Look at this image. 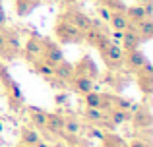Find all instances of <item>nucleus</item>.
<instances>
[{
  "instance_id": "nucleus-1",
  "label": "nucleus",
  "mask_w": 153,
  "mask_h": 147,
  "mask_svg": "<svg viewBox=\"0 0 153 147\" xmlns=\"http://www.w3.org/2000/svg\"><path fill=\"white\" fill-rule=\"evenodd\" d=\"M0 83H2V89H4V93H6L8 106H10L12 110H16V112L22 110L23 106H25V97H23V93H22V87L12 78L10 70H8L2 62H0Z\"/></svg>"
},
{
  "instance_id": "nucleus-2",
  "label": "nucleus",
  "mask_w": 153,
  "mask_h": 147,
  "mask_svg": "<svg viewBox=\"0 0 153 147\" xmlns=\"http://www.w3.org/2000/svg\"><path fill=\"white\" fill-rule=\"evenodd\" d=\"M54 39L56 43H64V45H74V43L78 45V43H83V33L58 16L54 23Z\"/></svg>"
},
{
  "instance_id": "nucleus-3",
  "label": "nucleus",
  "mask_w": 153,
  "mask_h": 147,
  "mask_svg": "<svg viewBox=\"0 0 153 147\" xmlns=\"http://www.w3.org/2000/svg\"><path fill=\"white\" fill-rule=\"evenodd\" d=\"M101 58L105 62V66H107L111 72H116V70H120L124 66V50L120 45H116V43H108L107 47H103L101 50Z\"/></svg>"
},
{
  "instance_id": "nucleus-4",
  "label": "nucleus",
  "mask_w": 153,
  "mask_h": 147,
  "mask_svg": "<svg viewBox=\"0 0 153 147\" xmlns=\"http://www.w3.org/2000/svg\"><path fill=\"white\" fill-rule=\"evenodd\" d=\"M60 18L66 19L68 23H72L74 27H78L82 33H85V31L91 29V27H99V25H95V19H91L87 14H83V12H79V10H74V8L66 10Z\"/></svg>"
},
{
  "instance_id": "nucleus-5",
  "label": "nucleus",
  "mask_w": 153,
  "mask_h": 147,
  "mask_svg": "<svg viewBox=\"0 0 153 147\" xmlns=\"http://www.w3.org/2000/svg\"><path fill=\"white\" fill-rule=\"evenodd\" d=\"M130 122L134 124L136 130H149L153 124V116H151V109L149 105H138V106H132V118Z\"/></svg>"
},
{
  "instance_id": "nucleus-6",
  "label": "nucleus",
  "mask_w": 153,
  "mask_h": 147,
  "mask_svg": "<svg viewBox=\"0 0 153 147\" xmlns=\"http://www.w3.org/2000/svg\"><path fill=\"white\" fill-rule=\"evenodd\" d=\"M22 54H23L27 64H33V62L41 60L43 58V39L39 35H31L25 41V45H23Z\"/></svg>"
},
{
  "instance_id": "nucleus-7",
  "label": "nucleus",
  "mask_w": 153,
  "mask_h": 147,
  "mask_svg": "<svg viewBox=\"0 0 153 147\" xmlns=\"http://www.w3.org/2000/svg\"><path fill=\"white\" fill-rule=\"evenodd\" d=\"M136 81H138L140 91H142L146 97L153 95V66H151L149 60L136 72Z\"/></svg>"
},
{
  "instance_id": "nucleus-8",
  "label": "nucleus",
  "mask_w": 153,
  "mask_h": 147,
  "mask_svg": "<svg viewBox=\"0 0 153 147\" xmlns=\"http://www.w3.org/2000/svg\"><path fill=\"white\" fill-rule=\"evenodd\" d=\"M6 31V47H4L2 54H0V60L12 62L18 58V54L22 52V45H19V37L18 33H14L12 29H4Z\"/></svg>"
},
{
  "instance_id": "nucleus-9",
  "label": "nucleus",
  "mask_w": 153,
  "mask_h": 147,
  "mask_svg": "<svg viewBox=\"0 0 153 147\" xmlns=\"http://www.w3.org/2000/svg\"><path fill=\"white\" fill-rule=\"evenodd\" d=\"M74 74L83 75V78H89V79H93V81H97V79H99V68H97V64H95V60L91 56H87V54H83V56L74 64Z\"/></svg>"
},
{
  "instance_id": "nucleus-10",
  "label": "nucleus",
  "mask_w": 153,
  "mask_h": 147,
  "mask_svg": "<svg viewBox=\"0 0 153 147\" xmlns=\"http://www.w3.org/2000/svg\"><path fill=\"white\" fill-rule=\"evenodd\" d=\"M43 60H47L49 64L56 66L58 62L64 60V52L60 49V43H56L54 39H43Z\"/></svg>"
},
{
  "instance_id": "nucleus-11",
  "label": "nucleus",
  "mask_w": 153,
  "mask_h": 147,
  "mask_svg": "<svg viewBox=\"0 0 153 147\" xmlns=\"http://www.w3.org/2000/svg\"><path fill=\"white\" fill-rule=\"evenodd\" d=\"M83 41H85L87 45L95 47L97 50H101L103 47H107L108 43H111V37H108V33H105L101 27H91V29H87L85 33H83Z\"/></svg>"
},
{
  "instance_id": "nucleus-12",
  "label": "nucleus",
  "mask_w": 153,
  "mask_h": 147,
  "mask_svg": "<svg viewBox=\"0 0 153 147\" xmlns=\"http://www.w3.org/2000/svg\"><path fill=\"white\" fill-rule=\"evenodd\" d=\"M147 62V56L143 54L142 49H132V50H124V66L132 72H138L143 64Z\"/></svg>"
},
{
  "instance_id": "nucleus-13",
  "label": "nucleus",
  "mask_w": 153,
  "mask_h": 147,
  "mask_svg": "<svg viewBox=\"0 0 153 147\" xmlns=\"http://www.w3.org/2000/svg\"><path fill=\"white\" fill-rule=\"evenodd\" d=\"M122 50H132V49H140V43H142V39H140L138 35V29H136L134 23H130V25L126 27V29L122 31Z\"/></svg>"
},
{
  "instance_id": "nucleus-14",
  "label": "nucleus",
  "mask_w": 153,
  "mask_h": 147,
  "mask_svg": "<svg viewBox=\"0 0 153 147\" xmlns=\"http://www.w3.org/2000/svg\"><path fill=\"white\" fill-rule=\"evenodd\" d=\"M64 128V114L62 112H47V122H45V130L52 136L62 134Z\"/></svg>"
},
{
  "instance_id": "nucleus-15",
  "label": "nucleus",
  "mask_w": 153,
  "mask_h": 147,
  "mask_svg": "<svg viewBox=\"0 0 153 147\" xmlns=\"http://www.w3.org/2000/svg\"><path fill=\"white\" fill-rule=\"evenodd\" d=\"M79 132H82V122H79V118L76 116V114H68V116H64V128H62V134L66 137H78Z\"/></svg>"
},
{
  "instance_id": "nucleus-16",
  "label": "nucleus",
  "mask_w": 153,
  "mask_h": 147,
  "mask_svg": "<svg viewBox=\"0 0 153 147\" xmlns=\"http://www.w3.org/2000/svg\"><path fill=\"white\" fill-rule=\"evenodd\" d=\"M70 85H72V89H74L76 93H79V95H85V93H89V91L95 89L93 79L83 78V75H78V74H74V78L70 79Z\"/></svg>"
},
{
  "instance_id": "nucleus-17",
  "label": "nucleus",
  "mask_w": 153,
  "mask_h": 147,
  "mask_svg": "<svg viewBox=\"0 0 153 147\" xmlns=\"http://www.w3.org/2000/svg\"><path fill=\"white\" fill-rule=\"evenodd\" d=\"M39 141H41L39 130H35L33 126H23V128H22V134H19V143H22V145L35 147Z\"/></svg>"
},
{
  "instance_id": "nucleus-18",
  "label": "nucleus",
  "mask_w": 153,
  "mask_h": 147,
  "mask_svg": "<svg viewBox=\"0 0 153 147\" xmlns=\"http://www.w3.org/2000/svg\"><path fill=\"white\" fill-rule=\"evenodd\" d=\"M124 14H126V18H128V21L130 23H140V21H143L146 18H149V16L146 14V10H143V6L142 4H134V6H126V10H124Z\"/></svg>"
},
{
  "instance_id": "nucleus-19",
  "label": "nucleus",
  "mask_w": 153,
  "mask_h": 147,
  "mask_svg": "<svg viewBox=\"0 0 153 147\" xmlns=\"http://www.w3.org/2000/svg\"><path fill=\"white\" fill-rule=\"evenodd\" d=\"M29 120L33 124L35 130H45V122H47V110L39 109V106H29Z\"/></svg>"
},
{
  "instance_id": "nucleus-20",
  "label": "nucleus",
  "mask_w": 153,
  "mask_h": 147,
  "mask_svg": "<svg viewBox=\"0 0 153 147\" xmlns=\"http://www.w3.org/2000/svg\"><path fill=\"white\" fill-rule=\"evenodd\" d=\"M41 4V0H14V8H16V14L19 18H25L29 16L35 8Z\"/></svg>"
},
{
  "instance_id": "nucleus-21",
  "label": "nucleus",
  "mask_w": 153,
  "mask_h": 147,
  "mask_svg": "<svg viewBox=\"0 0 153 147\" xmlns=\"http://www.w3.org/2000/svg\"><path fill=\"white\" fill-rule=\"evenodd\" d=\"M54 78L62 79V81H70L72 78H74V64L72 62H58V64L54 66Z\"/></svg>"
},
{
  "instance_id": "nucleus-22",
  "label": "nucleus",
  "mask_w": 153,
  "mask_h": 147,
  "mask_svg": "<svg viewBox=\"0 0 153 147\" xmlns=\"http://www.w3.org/2000/svg\"><path fill=\"white\" fill-rule=\"evenodd\" d=\"M103 147H128V141L114 132H103Z\"/></svg>"
},
{
  "instance_id": "nucleus-23",
  "label": "nucleus",
  "mask_w": 153,
  "mask_h": 147,
  "mask_svg": "<svg viewBox=\"0 0 153 147\" xmlns=\"http://www.w3.org/2000/svg\"><path fill=\"white\" fill-rule=\"evenodd\" d=\"M108 23H111V27H112V29H116V31H124L128 25H130L126 14H124V12H120V10L111 12V19H108Z\"/></svg>"
},
{
  "instance_id": "nucleus-24",
  "label": "nucleus",
  "mask_w": 153,
  "mask_h": 147,
  "mask_svg": "<svg viewBox=\"0 0 153 147\" xmlns=\"http://www.w3.org/2000/svg\"><path fill=\"white\" fill-rule=\"evenodd\" d=\"M136 29H138V35H140V39H142V43H147L153 37V19L146 18L143 21L136 23Z\"/></svg>"
},
{
  "instance_id": "nucleus-25",
  "label": "nucleus",
  "mask_w": 153,
  "mask_h": 147,
  "mask_svg": "<svg viewBox=\"0 0 153 147\" xmlns=\"http://www.w3.org/2000/svg\"><path fill=\"white\" fill-rule=\"evenodd\" d=\"M108 118L114 126H122L126 122H130L132 118V112L130 110H122V109H111L108 110Z\"/></svg>"
},
{
  "instance_id": "nucleus-26",
  "label": "nucleus",
  "mask_w": 153,
  "mask_h": 147,
  "mask_svg": "<svg viewBox=\"0 0 153 147\" xmlns=\"http://www.w3.org/2000/svg\"><path fill=\"white\" fill-rule=\"evenodd\" d=\"M83 118H85L89 124H101V122L107 118V112L101 109H91V106H85V110H83Z\"/></svg>"
},
{
  "instance_id": "nucleus-27",
  "label": "nucleus",
  "mask_w": 153,
  "mask_h": 147,
  "mask_svg": "<svg viewBox=\"0 0 153 147\" xmlns=\"http://www.w3.org/2000/svg\"><path fill=\"white\" fill-rule=\"evenodd\" d=\"M33 68H35V72H37L39 75H43V78H52V75H54V66L52 64H49V62L47 60H37V62H33Z\"/></svg>"
},
{
  "instance_id": "nucleus-28",
  "label": "nucleus",
  "mask_w": 153,
  "mask_h": 147,
  "mask_svg": "<svg viewBox=\"0 0 153 147\" xmlns=\"http://www.w3.org/2000/svg\"><path fill=\"white\" fill-rule=\"evenodd\" d=\"M111 101H112V109H122V110H130L132 112V101L126 97H120V95H111Z\"/></svg>"
},
{
  "instance_id": "nucleus-29",
  "label": "nucleus",
  "mask_w": 153,
  "mask_h": 147,
  "mask_svg": "<svg viewBox=\"0 0 153 147\" xmlns=\"http://www.w3.org/2000/svg\"><path fill=\"white\" fill-rule=\"evenodd\" d=\"M97 2H99V6L108 8L111 12H114V10L124 12V10H126V4H124V0H97Z\"/></svg>"
},
{
  "instance_id": "nucleus-30",
  "label": "nucleus",
  "mask_w": 153,
  "mask_h": 147,
  "mask_svg": "<svg viewBox=\"0 0 153 147\" xmlns=\"http://www.w3.org/2000/svg\"><path fill=\"white\" fill-rule=\"evenodd\" d=\"M97 14H99V18H101L103 21H107V23H108V19H111V10H108V8H105V6H97Z\"/></svg>"
},
{
  "instance_id": "nucleus-31",
  "label": "nucleus",
  "mask_w": 153,
  "mask_h": 147,
  "mask_svg": "<svg viewBox=\"0 0 153 147\" xmlns=\"http://www.w3.org/2000/svg\"><path fill=\"white\" fill-rule=\"evenodd\" d=\"M128 147H151V145H149V141H147V140L136 137V140H132L130 143H128Z\"/></svg>"
},
{
  "instance_id": "nucleus-32",
  "label": "nucleus",
  "mask_w": 153,
  "mask_h": 147,
  "mask_svg": "<svg viewBox=\"0 0 153 147\" xmlns=\"http://www.w3.org/2000/svg\"><path fill=\"white\" fill-rule=\"evenodd\" d=\"M66 101H68V95L66 93H56L54 95V103H56V105H64Z\"/></svg>"
},
{
  "instance_id": "nucleus-33",
  "label": "nucleus",
  "mask_w": 153,
  "mask_h": 147,
  "mask_svg": "<svg viewBox=\"0 0 153 147\" xmlns=\"http://www.w3.org/2000/svg\"><path fill=\"white\" fill-rule=\"evenodd\" d=\"M4 29H6V27H4ZM4 29H0V54H2L4 47H6V31Z\"/></svg>"
},
{
  "instance_id": "nucleus-34",
  "label": "nucleus",
  "mask_w": 153,
  "mask_h": 147,
  "mask_svg": "<svg viewBox=\"0 0 153 147\" xmlns=\"http://www.w3.org/2000/svg\"><path fill=\"white\" fill-rule=\"evenodd\" d=\"M68 147H87L85 141H82V140H78V137H72V143L68 145Z\"/></svg>"
},
{
  "instance_id": "nucleus-35",
  "label": "nucleus",
  "mask_w": 153,
  "mask_h": 147,
  "mask_svg": "<svg viewBox=\"0 0 153 147\" xmlns=\"http://www.w3.org/2000/svg\"><path fill=\"white\" fill-rule=\"evenodd\" d=\"M6 27V12H4L2 4H0V29H4Z\"/></svg>"
},
{
  "instance_id": "nucleus-36",
  "label": "nucleus",
  "mask_w": 153,
  "mask_h": 147,
  "mask_svg": "<svg viewBox=\"0 0 153 147\" xmlns=\"http://www.w3.org/2000/svg\"><path fill=\"white\" fill-rule=\"evenodd\" d=\"M91 136L97 137V140H101V137H103V130H99V128H91Z\"/></svg>"
},
{
  "instance_id": "nucleus-37",
  "label": "nucleus",
  "mask_w": 153,
  "mask_h": 147,
  "mask_svg": "<svg viewBox=\"0 0 153 147\" xmlns=\"http://www.w3.org/2000/svg\"><path fill=\"white\" fill-rule=\"evenodd\" d=\"M35 147H51V145H49V143H45V141H39V143L35 145Z\"/></svg>"
},
{
  "instance_id": "nucleus-38",
  "label": "nucleus",
  "mask_w": 153,
  "mask_h": 147,
  "mask_svg": "<svg viewBox=\"0 0 153 147\" xmlns=\"http://www.w3.org/2000/svg\"><path fill=\"white\" fill-rule=\"evenodd\" d=\"M146 2H149V0H138V4H146Z\"/></svg>"
},
{
  "instance_id": "nucleus-39",
  "label": "nucleus",
  "mask_w": 153,
  "mask_h": 147,
  "mask_svg": "<svg viewBox=\"0 0 153 147\" xmlns=\"http://www.w3.org/2000/svg\"><path fill=\"white\" fill-rule=\"evenodd\" d=\"M66 2H79V0H66Z\"/></svg>"
},
{
  "instance_id": "nucleus-40",
  "label": "nucleus",
  "mask_w": 153,
  "mask_h": 147,
  "mask_svg": "<svg viewBox=\"0 0 153 147\" xmlns=\"http://www.w3.org/2000/svg\"><path fill=\"white\" fill-rule=\"evenodd\" d=\"M18 147H29V145H22V143H19V145H18Z\"/></svg>"
},
{
  "instance_id": "nucleus-41",
  "label": "nucleus",
  "mask_w": 153,
  "mask_h": 147,
  "mask_svg": "<svg viewBox=\"0 0 153 147\" xmlns=\"http://www.w3.org/2000/svg\"><path fill=\"white\" fill-rule=\"evenodd\" d=\"M0 132H2V120H0Z\"/></svg>"
},
{
  "instance_id": "nucleus-42",
  "label": "nucleus",
  "mask_w": 153,
  "mask_h": 147,
  "mask_svg": "<svg viewBox=\"0 0 153 147\" xmlns=\"http://www.w3.org/2000/svg\"><path fill=\"white\" fill-rule=\"evenodd\" d=\"M0 4H2V0H0Z\"/></svg>"
},
{
  "instance_id": "nucleus-43",
  "label": "nucleus",
  "mask_w": 153,
  "mask_h": 147,
  "mask_svg": "<svg viewBox=\"0 0 153 147\" xmlns=\"http://www.w3.org/2000/svg\"><path fill=\"white\" fill-rule=\"evenodd\" d=\"M0 62H2V60H0Z\"/></svg>"
}]
</instances>
